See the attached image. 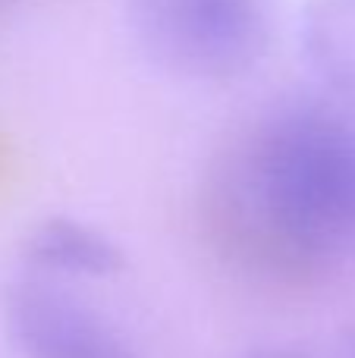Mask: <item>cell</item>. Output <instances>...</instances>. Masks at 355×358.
<instances>
[{"instance_id":"3","label":"cell","mask_w":355,"mask_h":358,"mask_svg":"<svg viewBox=\"0 0 355 358\" xmlns=\"http://www.w3.org/2000/svg\"><path fill=\"white\" fill-rule=\"evenodd\" d=\"M3 327L22 358H142L123 330L63 280L25 271L3 289Z\"/></svg>"},{"instance_id":"1","label":"cell","mask_w":355,"mask_h":358,"mask_svg":"<svg viewBox=\"0 0 355 358\" xmlns=\"http://www.w3.org/2000/svg\"><path fill=\"white\" fill-rule=\"evenodd\" d=\"M201 227L245 277L302 286L355 255V98L324 88L258 110L211 155Z\"/></svg>"},{"instance_id":"4","label":"cell","mask_w":355,"mask_h":358,"mask_svg":"<svg viewBox=\"0 0 355 358\" xmlns=\"http://www.w3.org/2000/svg\"><path fill=\"white\" fill-rule=\"evenodd\" d=\"M25 273L48 280H110L126 267V255L104 229L75 217H44L19 245Z\"/></svg>"},{"instance_id":"6","label":"cell","mask_w":355,"mask_h":358,"mask_svg":"<svg viewBox=\"0 0 355 358\" xmlns=\"http://www.w3.org/2000/svg\"><path fill=\"white\" fill-rule=\"evenodd\" d=\"M239 358H355V324L333 330L321 343H268Z\"/></svg>"},{"instance_id":"5","label":"cell","mask_w":355,"mask_h":358,"mask_svg":"<svg viewBox=\"0 0 355 358\" xmlns=\"http://www.w3.org/2000/svg\"><path fill=\"white\" fill-rule=\"evenodd\" d=\"M299 44L324 92L355 98V0H308Z\"/></svg>"},{"instance_id":"2","label":"cell","mask_w":355,"mask_h":358,"mask_svg":"<svg viewBox=\"0 0 355 358\" xmlns=\"http://www.w3.org/2000/svg\"><path fill=\"white\" fill-rule=\"evenodd\" d=\"M277 0H129L142 50L170 76L230 85L261 66L274 41Z\"/></svg>"},{"instance_id":"7","label":"cell","mask_w":355,"mask_h":358,"mask_svg":"<svg viewBox=\"0 0 355 358\" xmlns=\"http://www.w3.org/2000/svg\"><path fill=\"white\" fill-rule=\"evenodd\" d=\"M19 6H22V0H0V25H3Z\"/></svg>"}]
</instances>
